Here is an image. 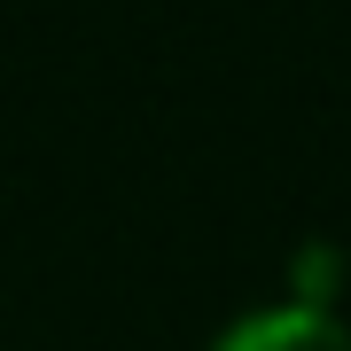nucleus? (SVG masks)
I'll use <instances>...</instances> for the list:
<instances>
[{
	"instance_id": "f257e3e1",
	"label": "nucleus",
	"mask_w": 351,
	"mask_h": 351,
	"mask_svg": "<svg viewBox=\"0 0 351 351\" xmlns=\"http://www.w3.org/2000/svg\"><path fill=\"white\" fill-rule=\"evenodd\" d=\"M211 351H351V328L328 304H265L242 313Z\"/></svg>"
},
{
	"instance_id": "f03ea898",
	"label": "nucleus",
	"mask_w": 351,
	"mask_h": 351,
	"mask_svg": "<svg viewBox=\"0 0 351 351\" xmlns=\"http://www.w3.org/2000/svg\"><path fill=\"white\" fill-rule=\"evenodd\" d=\"M336 274H343V258L328 250V242H313V250L297 258V297H289V304H328V281H336Z\"/></svg>"
}]
</instances>
